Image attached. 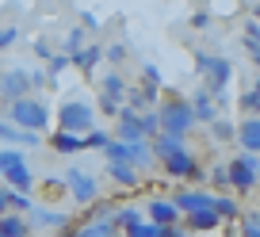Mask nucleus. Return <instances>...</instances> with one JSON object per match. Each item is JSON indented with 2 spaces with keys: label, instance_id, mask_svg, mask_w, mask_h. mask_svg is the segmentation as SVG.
<instances>
[{
  "label": "nucleus",
  "instance_id": "7ed1b4c3",
  "mask_svg": "<svg viewBox=\"0 0 260 237\" xmlns=\"http://www.w3.org/2000/svg\"><path fill=\"white\" fill-rule=\"evenodd\" d=\"M256 168H260L256 153L245 149L241 157H230L226 161V184L237 191V195H252V188H256Z\"/></svg>",
  "mask_w": 260,
  "mask_h": 237
},
{
  "label": "nucleus",
  "instance_id": "6ab92c4d",
  "mask_svg": "<svg viewBox=\"0 0 260 237\" xmlns=\"http://www.w3.org/2000/svg\"><path fill=\"white\" fill-rule=\"evenodd\" d=\"M107 176H111L119 188H138V168L122 161H107Z\"/></svg>",
  "mask_w": 260,
  "mask_h": 237
},
{
  "label": "nucleus",
  "instance_id": "de8ad7c7",
  "mask_svg": "<svg viewBox=\"0 0 260 237\" xmlns=\"http://www.w3.org/2000/svg\"><path fill=\"white\" fill-rule=\"evenodd\" d=\"M0 237H4V233H0Z\"/></svg>",
  "mask_w": 260,
  "mask_h": 237
},
{
  "label": "nucleus",
  "instance_id": "20e7f679",
  "mask_svg": "<svg viewBox=\"0 0 260 237\" xmlns=\"http://www.w3.org/2000/svg\"><path fill=\"white\" fill-rule=\"evenodd\" d=\"M57 126L61 130H73V134H84L96 126V107L88 104V99H65L61 107H57Z\"/></svg>",
  "mask_w": 260,
  "mask_h": 237
},
{
  "label": "nucleus",
  "instance_id": "f704fd0d",
  "mask_svg": "<svg viewBox=\"0 0 260 237\" xmlns=\"http://www.w3.org/2000/svg\"><path fill=\"white\" fill-rule=\"evenodd\" d=\"M16 39H19V31H16V27H0V50H8Z\"/></svg>",
  "mask_w": 260,
  "mask_h": 237
},
{
  "label": "nucleus",
  "instance_id": "5701e85b",
  "mask_svg": "<svg viewBox=\"0 0 260 237\" xmlns=\"http://www.w3.org/2000/svg\"><path fill=\"white\" fill-rule=\"evenodd\" d=\"M214 214H218L222 222H237V214H241V203H237L234 195H214Z\"/></svg>",
  "mask_w": 260,
  "mask_h": 237
},
{
  "label": "nucleus",
  "instance_id": "a211bd4d",
  "mask_svg": "<svg viewBox=\"0 0 260 237\" xmlns=\"http://www.w3.org/2000/svg\"><path fill=\"white\" fill-rule=\"evenodd\" d=\"M0 233H4V237H27L31 226H27V218L19 211H4V214H0Z\"/></svg>",
  "mask_w": 260,
  "mask_h": 237
},
{
  "label": "nucleus",
  "instance_id": "39448f33",
  "mask_svg": "<svg viewBox=\"0 0 260 237\" xmlns=\"http://www.w3.org/2000/svg\"><path fill=\"white\" fill-rule=\"evenodd\" d=\"M104 161H122V164H134V168H146V164H153V153H149V142H119L111 138L104 146Z\"/></svg>",
  "mask_w": 260,
  "mask_h": 237
},
{
  "label": "nucleus",
  "instance_id": "423d86ee",
  "mask_svg": "<svg viewBox=\"0 0 260 237\" xmlns=\"http://www.w3.org/2000/svg\"><path fill=\"white\" fill-rule=\"evenodd\" d=\"M195 69L207 77V92H211V96L226 92L230 81H234V65H230L226 57H214V54H199L195 57Z\"/></svg>",
  "mask_w": 260,
  "mask_h": 237
},
{
  "label": "nucleus",
  "instance_id": "f03ea898",
  "mask_svg": "<svg viewBox=\"0 0 260 237\" xmlns=\"http://www.w3.org/2000/svg\"><path fill=\"white\" fill-rule=\"evenodd\" d=\"M8 123L39 134V130L50 126V104L46 99H35V96H19V99L8 104Z\"/></svg>",
  "mask_w": 260,
  "mask_h": 237
},
{
  "label": "nucleus",
  "instance_id": "c9c22d12",
  "mask_svg": "<svg viewBox=\"0 0 260 237\" xmlns=\"http://www.w3.org/2000/svg\"><path fill=\"white\" fill-rule=\"evenodd\" d=\"M142 81L157 88V84H161V73H157V65H142Z\"/></svg>",
  "mask_w": 260,
  "mask_h": 237
},
{
  "label": "nucleus",
  "instance_id": "9d476101",
  "mask_svg": "<svg viewBox=\"0 0 260 237\" xmlns=\"http://www.w3.org/2000/svg\"><path fill=\"white\" fill-rule=\"evenodd\" d=\"M180 222H184L187 233H207V229H218V226H222V218L214 214V207H199V211H187V214H180Z\"/></svg>",
  "mask_w": 260,
  "mask_h": 237
},
{
  "label": "nucleus",
  "instance_id": "dca6fc26",
  "mask_svg": "<svg viewBox=\"0 0 260 237\" xmlns=\"http://www.w3.org/2000/svg\"><path fill=\"white\" fill-rule=\"evenodd\" d=\"M27 214H31L27 226H39V229H61L65 222H69L61 211H46V207H35V203H31V211H27Z\"/></svg>",
  "mask_w": 260,
  "mask_h": 237
},
{
  "label": "nucleus",
  "instance_id": "9b49d317",
  "mask_svg": "<svg viewBox=\"0 0 260 237\" xmlns=\"http://www.w3.org/2000/svg\"><path fill=\"white\" fill-rule=\"evenodd\" d=\"M50 149L61 153V157H73V153L84 149V134H73V130H61V126H57V130L50 134Z\"/></svg>",
  "mask_w": 260,
  "mask_h": 237
},
{
  "label": "nucleus",
  "instance_id": "bb28decb",
  "mask_svg": "<svg viewBox=\"0 0 260 237\" xmlns=\"http://www.w3.org/2000/svg\"><path fill=\"white\" fill-rule=\"evenodd\" d=\"M211 134H214V142H234V123H226V119L214 115L211 119Z\"/></svg>",
  "mask_w": 260,
  "mask_h": 237
},
{
  "label": "nucleus",
  "instance_id": "ea45409f",
  "mask_svg": "<svg viewBox=\"0 0 260 237\" xmlns=\"http://www.w3.org/2000/svg\"><path fill=\"white\" fill-rule=\"evenodd\" d=\"M35 54H39V57H50V54H54V46H50L46 39H35Z\"/></svg>",
  "mask_w": 260,
  "mask_h": 237
},
{
  "label": "nucleus",
  "instance_id": "f3484780",
  "mask_svg": "<svg viewBox=\"0 0 260 237\" xmlns=\"http://www.w3.org/2000/svg\"><path fill=\"white\" fill-rule=\"evenodd\" d=\"M4 180H8L12 191H31V188H35V176H31V168H27V161L12 164V168L4 172Z\"/></svg>",
  "mask_w": 260,
  "mask_h": 237
},
{
  "label": "nucleus",
  "instance_id": "f257e3e1",
  "mask_svg": "<svg viewBox=\"0 0 260 237\" xmlns=\"http://www.w3.org/2000/svg\"><path fill=\"white\" fill-rule=\"evenodd\" d=\"M157 123H161L165 134H180V138H187V134L195 130L191 104H187L184 96H176V92H169V99H161V107H157Z\"/></svg>",
  "mask_w": 260,
  "mask_h": 237
},
{
  "label": "nucleus",
  "instance_id": "4c0bfd02",
  "mask_svg": "<svg viewBox=\"0 0 260 237\" xmlns=\"http://www.w3.org/2000/svg\"><path fill=\"white\" fill-rule=\"evenodd\" d=\"M241 42H245V50H249L252 61H260V39H245V35H241Z\"/></svg>",
  "mask_w": 260,
  "mask_h": 237
},
{
  "label": "nucleus",
  "instance_id": "e433bc0d",
  "mask_svg": "<svg viewBox=\"0 0 260 237\" xmlns=\"http://www.w3.org/2000/svg\"><path fill=\"white\" fill-rule=\"evenodd\" d=\"M100 111L115 119V115H119V99H107V96H100Z\"/></svg>",
  "mask_w": 260,
  "mask_h": 237
},
{
  "label": "nucleus",
  "instance_id": "79ce46f5",
  "mask_svg": "<svg viewBox=\"0 0 260 237\" xmlns=\"http://www.w3.org/2000/svg\"><path fill=\"white\" fill-rule=\"evenodd\" d=\"M104 54H107V57H111V61H122V54H126V46H107V50H104Z\"/></svg>",
  "mask_w": 260,
  "mask_h": 237
},
{
  "label": "nucleus",
  "instance_id": "4468645a",
  "mask_svg": "<svg viewBox=\"0 0 260 237\" xmlns=\"http://www.w3.org/2000/svg\"><path fill=\"white\" fill-rule=\"evenodd\" d=\"M172 203H176L180 214H187V211H199V207H211L214 203V191H176Z\"/></svg>",
  "mask_w": 260,
  "mask_h": 237
},
{
  "label": "nucleus",
  "instance_id": "6e6552de",
  "mask_svg": "<svg viewBox=\"0 0 260 237\" xmlns=\"http://www.w3.org/2000/svg\"><path fill=\"white\" fill-rule=\"evenodd\" d=\"M61 184L69 188V195L77 199V207H92V203L100 199V184H96V176H88L84 168H65Z\"/></svg>",
  "mask_w": 260,
  "mask_h": 237
},
{
  "label": "nucleus",
  "instance_id": "1a4fd4ad",
  "mask_svg": "<svg viewBox=\"0 0 260 237\" xmlns=\"http://www.w3.org/2000/svg\"><path fill=\"white\" fill-rule=\"evenodd\" d=\"M27 92H31L27 69H19V65H4V69H0V99H4V104H12V99L27 96Z\"/></svg>",
  "mask_w": 260,
  "mask_h": 237
},
{
  "label": "nucleus",
  "instance_id": "58836bf2",
  "mask_svg": "<svg viewBox=\"0 0 260 237\" xmlns=\"http://www.w3.org/2000/svg\"><path fill=\"white\" fill-rule=\"evenodd\" d=\"M187 23H191L195 31H203V27H211V16H207V12H195V16L187 19Z\"/></svg>",
  "mask_w": 260,
  "mask_h": 237
},
{
  "label": "nucleus",
  "instance_id": "c03bdc74",
  "mask_svg": "<svg viewBox=\"0 0 260 237\" xmlns=\"http://www.w3.org/2000/svg\"><path fill=\"white\" fill-rule=\"evenodd\" d=\"M8 211V188H0V214Z\"/></svg>",
  "mask_w": 260,
  "mask_h": 237
},
{
  "label": "nucleus",
  "instance_id": "2eb2a0df",
  "mask_svg": "<svg viewBox=\"0 0 260 237\" xmlns=\"http://www.w3.org/2000/svg\"><path fill=\"white\" fill-rule=\"evenodd\" d=\"M146 218L157 222V226H169V222H180V211L172 199H153V203L146 207Z\"/></svg>",
  "mask_w": 260,
  "mask_h": 237
},
{
  "label": "nucleus",
  "instance_id": "473e14b6",
  "mask_svg": "<svg viewBox=\"0 0 260 237\" xmlns=\"http://www.w3.org/2000/svg\"><path fill=\"white\" fill-rule=\"evenodd\" d=\"M241 107H245L249 115H256V107H260V92H256V88H249V92L241 96Z\"/></svg>",
  "mask_w": 260,
  "mask_h": 237
},
{
  "label": "nucleus",
  "instance_id": "4be33fe9",
  "mask_svg": "<svg viewBox=\"0 0 260 237\" xmlns=\"http://www.w3.org/2000/svg\"><path fill=\"white\" fill-rule=\"evenodd\" d=\"M0 138L12 142V146H39V134L35 130H23V126H12V123H0Z\"/></svg>",
  "mask_w": 260,
  "mask_h": 237
},
{
  "label": "nucleus",
  "instance_id": "72a5a7b5",
  "mask_svg": "<svg viewBox=\"0 0 260 237\" xmlns=\"http://www.w3.org/2000/svg\"><path fill=\"white\" fill-rule=\"evenodd\" d=\"M157 237H187V229H184V222H169V226H161Z\"/></svg>",
  "mask_w": 260,
  "mask_h": 237
},
{
  "label": "nucleus",
  "instance_id": "393cba45",
  "mask_svg": "<svg viewBox=\"0 0 260 237\" xmlns=\"http://www.w3.org/2000/svg\"><path fill=\"white\" fill-rule=\"evenodd\" d=\"M122 233H126V237H157V233H161V226H157V222H149L146 214H142V218H138V222H130Z\"/></svg>",
  "mask_w": 260,
  "mask_h": 237
},
{
  "label": "nucleus",
  "instance_id": "49530a36",
  "mask_svg": "<svg viewBox=\"0 0 260 237\" xmlns=\"http://www.w3.org/2000/svg\"><path fill=\"white\" fill-rule=\"evenodd\" d=\"M69 237H73V233H69Z\"/></svg>",
  "mask_w": 260,
  "mask_h": 237
},
{
  "label": "nucleus",
  "instance_id": "c85d7f7f",
  "mask_svg": "<svg viewBox=\"0 0 260 237\" xmlns=\"http://www.w3.org/2000/svg\"><path fill=\"white\" fill-rule=\"evenodd\" d=\"M107 130H96V126H92V130H84V149H104L107 146Z\"/></svg>",
  "mask_w": 260,
  "mask_h": 237
},
{
  "label": "nucleus",
  "instance_id": "b1692460",
  "mask_svg": "<svg viewBox=\"0 0 260 237\" xmlns=\"http://www.w3.org/2000/svg\"><path fill=\"white\" fill-rule=\"evenodd\" d=\"M100 96H107V99H122V96H126V84H122V77L115 73V69L100 81Z\"/></svg>",
  "mask_w": 260,
  "mask_h": 237
},
{
  "label": "nucleus",
  "instance_id": "ddd939ff",
  "mask_svg": "<svg viewBox=\"0 0 260 237\" xmlns=\"http://www.w3.org/2000/svg\"><path fill=\"white\" fill-rule=\"evenodd\" d=\"M187 104H191L195 126H199V123H211L214 115H218V107H214V96H211V92H207V88H199V92H195L191 99H187Z\"/></svg>",
  "mask_w": 260,
  "mask_h": 237
},
{
  "label": "nucleus",
  "instance_id": "c756f323",
  "mask_svg": "<svg viewBox=\"0 0 260 237\" xmlns=\"http://www.w3.org/2000/svg\"><path fill=\"white\" fill-rule=\"evenodd\" d=\"M46 61H50L46 77H57V73H65V69H69V54H50Z\"/></svg>",
  "mask_w": 260,
  "mask_h": 237
},
{
  "label": "nucleus",
  "instance_id": "aec40b11",
  "mask_svg": "<svg viewBox=\"0 0 260 237\" xmlns=\"http://www.w3.org/2000/svg\"><path fill=\"white\" fill-rule=\"evenodd\" d=\"M100 57H104V46H81L73 57H69V65H77L81 73H92L100 65Z\"/></svg>",
  "mask_w": 260,
  "mask_h": 237
},
{
  "label": "nucleus",
  "instance_id": "a19ab883",
  "mask_svg": "<svg viewBox=\"0 0 260 237\" xmlns=\"http://www.w3.org/2000/svg\"><path fill=\"white\" fill-rule=\"evenodd\" d=\"M211 180H214V184H218V188H226V164H218V168H214V172H211Z\"/></svg>",
  "mask_w": 260,
  "mask_h": 237
},
{
  "label": "nucleus",
  "instance_id": "cd10ccee",
  "mask_svg": "<svg viewBox=\"0 0 260 237\" xmlns=\"http://www.w3.org/2000/svg\"><path fill=\"white\" fill-rule=\"evenodd\" d=\"M8 211L27 214V211H31V195H27V191H12V188H8Z\"/></svg>",
  "mask_w": 260,
  "mask_h": 237
},
{
  "label": "nucleus",
  "instance_id": "2f4dec72",
  "mask_svg": "<svg viewBox=\"0 0 260 237\" xmlns=\"http://www.w3.org/2000/svg\"><path fill=\"white\" fill-rule=\"evenodd\" d=\"M81 46H84V31H69V35H65V54H69V57H73Z\"/></svg>",
  "mask_w": 260,
  "mask_h": 237
},
{
  "label": "nucleus",
  "instance_id": "f8f14e48",
  "mask_svg": "<svg viewBox=\"0 0 260 237\" xmlns=\"http://www.w3.org/2000/svg\"><path fill=\"white\" fill-rule=\"evenodd\" d=\"M234 138L241 142V149H249V153H260V115H249L241 126H234Z\"/></svg>",
  "mask_w": 260,
  "mask_h": 237
},
{
  "label": "nucleus",
  "instance_id": "a18cd8bd",
  "mask_svg": "<svg viewBox=\"0 0 260 237\" xmlns=\"http://www.w3.org/2000/svg\"><path fill=\"white\" fill-rule=\"evenodd\" d=\"M111 237H126V233H122V229H115V233H111Z\"/></svg>",
  "mask_w": 260,
  "mask_h": 237
},
{
  "label": "nucleus",
  "instance_id": "0eeeda50",
  "mask_svg": "<svg viewBox=\"0 0 260 237\" xmlns=\"http://www.w3.org/2000/svg\"><path fill=\"white\" fill-rule=\"evenodd\" d=\"M161 168H165V176H172V180H195V184L207 180V168L187 153V146L176 149V153H169V157H161Z\"/></svg>",
  "mask_w": 260,
  "mask_h": 237
},
{
  "label": "nucleus",
  "instance_id": "a878e982",
  "mask_svg": "<svg viewBox=\"0 0 260 237\" xmlns=\"http://www.w3.org/2000/svg\"><path fill=\"white\" fill-rule=\"evenodd\" d=\"M237 226H241V237H260V214L256 211H241L237 214Z\"/></svg>",
  "mask_w": 260,
  "mask_h": 237
},
{
  "label": "nucleus",
  "instance_id": "412c9836",
  "mask_svg": "<svg viewBox=\"0 0 260 237\" xmlns=\"http://www.w3.org/2000/svg\"><path fill=\"white\" fill-rule=\"evenodd\" d=\"M126 107H134V111H146V107L157 104V88L153 84H146V88H126Z\"/></svg>",
  "mask_w": 260,
  "mask_h": 237
},
{
  "label": "nucleus",
  "instance_id": "37998d69",
  "mask_svg": "<svg viewBox=\"0 0 260 237\" xmlns=\"http://www.w3.org/2000/svg\"><path fill=\"white\" fill-rule=\"evenodd\" d=\"M245 39H260V27H256V19H249V23H245Z\"/></svg>",
  "mask_w": 260,
  "mask_h": 237
},
{
  "label": "nucleus",
  "instance_id": "7c9ffc66",
  "mask_svg": "<svg viewBox=\"0 0 260 237\" xmlns=\"http://www.w3.org/2000/svg\"><path fill=\"white\" fill-rule=\"evenodd\" d=\"M19 161H23V153H19V149H0V176H4L12 164H19Z\"/></svg>",
  "mask_w": 260,
  "mask_h": 237
}]
</instances>
